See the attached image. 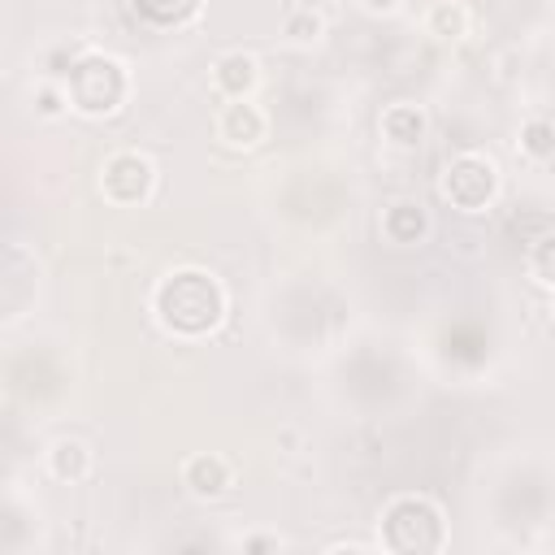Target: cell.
<instances>
[{"mask_svg": "<svg viewBox=\"0 0 555 555\" xmlns=\"http://www.w3.org/2000/svg\"><path fill=\"white\" fill-rule=\"evenodd\" d=\"M156 308H160V321L178 334H204L208 325H217L221 317V291L208 273H173L160 291H156Z\"/></svg>", "mask_w": 555, "mask_h": 555, "instance_id": "6da1fadb", "label": "cell"}, {"mask_svg": "<svg viewBox=\"0 0 555 555\" xmlns=\"http://www.w3.org/2000/svg\"><path fill=\"white\" fill-rule=\"evenodd\" d=\"M442 191L455 208L464 212H477L486 208V199L494 195V165L481 160V156H460L447 165V178H442Z\"/></svg>", "mask_w": 555, "mask_h": 555, "instance_id": "7a4b0ae2", "label": "cell"}, {"mask_svg": "<svg viewBox=\"0 0 555 555\" xmlns=\"http://www.w3.org/2000/svg\"><path fill=\"white\" fill-rule=\"evenodd\" d=\"M100 186H104V195H108L113 204H134V199H143L147 186H152V165H147L143 156H134V152H121V156H113V160L104 165Z\"/></svg>", "mask_w": 555, "mask_h": 555, "instance_id": "3957f363", "label": "cell"}, {"mask_svg": "<svg viewBox=\"0 0 555 555\" xmlns=\"http://www.w3.org/2000/svg\"><path fill=\"white\" fill-rule=\"evenodd\" d=\"M78 78H74V100L87 108V113H108V108H117V95L121 91H104V82H121V69H117V61H82L78 69H74Z\"/></svg>", "mask_w": 555, "mask_h": 555, "instance_id": "277c9868", "label": "cell"}, {"mask_svg": "<svg viewBox=\"0 0 555 555\" xmlns=\"http://www.w3.org/2000/svg\"><path fill=\"white\" fill-rule=\"evenodd\" d=\"M217 134H221L230 147H251V143L264 139V113H260L256 104H247V100H234V104L221 108Z\"/></svg>", "mask_w": 555, "mask_h": 555, "instance_id": "5b68a950", "label": "cell"}, {"mask_svg": "<svg viewBox=\"0 0 555 555\" xmlns=\"http://www.w3.org/2000/svg\"><path fill=\"white\" fill-rule=\"evenodd\" d=\"M182 481L191 486V494L208 499V494H221L230 486V464L221 455H191L186 468H182Z\"/></svg>", "mask_w": 555, "mask_h": 555, "instance_id": "8992f818", "label": "cell"}, {"mask_svg": "<svg viewBox=\"0 0 555 555\" xmlns=\"http://www.w3.org/2000/svg\"><path fill=\"white\" fill-rule=\"evenodd\" d=\"M256 82V61L243 56V52H230L217 61V87L230 95V100H243V91H251Z\"/></svg>", "mask_w": 555, "mask_h": 555, "instance_id": "52a82bcc", "label": "cell"}, {"mask_svg": "<svg viewBox=\"0 0 555 555\" xmlns=\"http://www.w3.org/2000/svg\"><path fill=\"white\" fill-rule=\"evenodd\" d=\"M382 130H386V139L390 143H416L421 134H425V117H421V108H412V104H390L386 113H382Z\"/></svg>", "mask_w": 555, "mask_h": 555, "instance_id": "ba28073f", "label": "cell"}, {"mask_svg": "<svg viewBox=\"0 0 555 555\" xmlns=\"http://www.w3.org/2000/svg\"><path fill=\"white\" fill-rule=\"evenodd\" d=\"M382 225H386V234H390L395 243H412V238L425 230V212H421L416 204H395Z\"/></svg>", "mask_w": 555, "mask_h": 555, "instance_id": "9c48e42d", "label": "cell"}, {"mask_svg": "<svg viewBox=\"0 0 555 555\" xmlns=\"http://www.w3.org/2000/svg\"><path fill=\"white\" fill-rule=\"evenodd\" d=\"M52 473L61 481H78L87 473V447L82 442H56L52 447Z\"/></svg>", "mask_w": 555, "mask_h": 555, "instance_id": "30bf717a", "label": "cell"}, {"mask_svg": "<svg viewBox=\"0 0 555 555\" xmlns=\"http://www.w3.org/2000/svg\"><path fill=\"white\" fill-rule=\"evenodd\" d=\"M429 30H434L438 39H460V35H464V9H455V4H434V9H429Z\"/></svg>", "mask_w": 555, "mask_h": 555, "instance_id": "8fae6325", "label": "cell"}, {"mask_svg": "<svg viewBox=\"0 0 555 555\" xmlns=\"http://www.w3.org/2000/svg\"><path fill=\"white\" fill-rule=\"evenodd\" d=\"M525 152H529V156L555 152V126H551V121H529V126H525Z\"/></svg>", "mask_w": 555, "mask_h": 555, "instance_id": "7c38bea8", "label": "cell"}, {"mask_svg": "<svg viewBox=\"0 0 555 555\" xmlns=\"http://www.w3.org/2000/svg\"><path fill=\"white\" fill-rule=\"evenodd\" d=\"M533 273H538V282H551L555 286V234H546L538 247H533Z\"/></svg>", "mask_w": 555, "mask_h": 555, "instance_id": "4fadbf2b", "label": "cell"}, {"mask_svg": "<svg viewBox=\"0 0 555 555\" xmlns=\"http://www.w3.org/2000/svg\"><path fill=\"white\" fill-rule=\"evenodd\" d=\"M286 30H291L295 39H317V30H321V17H317V13H304V17H295Z\"/></svg>", "mask_w": 555, "mask_h": 555, "instance_id": "5bb4252c", "label": "cell"}, {"mask_svg": "<svg viewBox=\"0 0 555 555\" xmlns=\"http://www.w3.org/2000/svg\"><path fill=\"white\" fill-rule=\"evenodd\" d=\"M360 4H364V9H373V13H386V9H395L399 0H360Z\"/></svg>", "mask_w": 555, "mask_h": 555, "instance_id": "9a60e30c", "label": "cell"}]
</instances>
